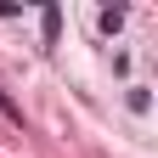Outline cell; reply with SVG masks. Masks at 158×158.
Instances as JSON below:
<instances>
[{
    "instance_id": "2",
    "label": "cell",
    "mask_w": 158,
    "mask_h": 158,
    "mask_svg": "<svg viewBox=\"0 0 158 158\" xmlns=\"http://www.w3.org/2000/svg\"><path fill=\"white\" fill-rule=\"evenodd\" d=\"M124 28V6H113V11H102V34H118Z\"/></svg>"
},
{
    "instance_id": "3",
    "label": "cell",
    "mask_w": 158,
    "mask_h": 158,
    "mask_svg": "<svg viewBox=\"0 0 158 158\" xmlns=\"http://www.w3.org/2000/svg\"><path fill=\"white\" fill-rule=\"evenodd\" d=\"M0 113H6V118H23V113L11 107V96H6V90H0Z\"/></svg>"
},
{
    "instance_id": "1",
    "label": "cell",
    "mask_w": 158,
    "mask_h": 158,
    "mask_svg": "<svg viewBox=\"0 0 158 158\" xmlns=\"http://www.w3.org/2000/svg\"><path fill=\"white\" fill-rule=\"evenodd\" d=\"M40 28H45V45H56V28H62V11H56V6H45V11H40Z\"/></svg>"
}]
</instances>
